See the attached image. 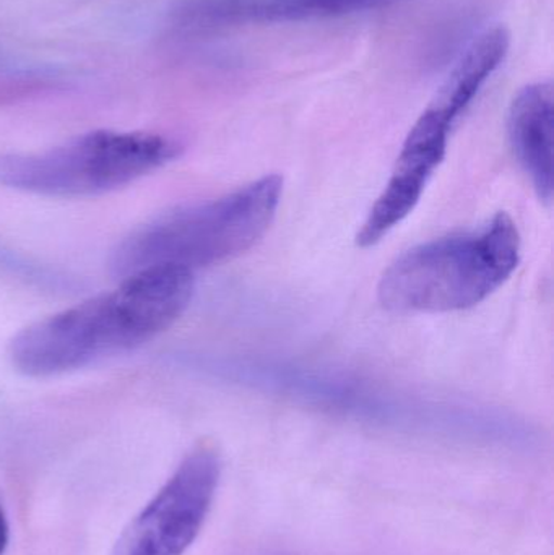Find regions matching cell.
<instances>
[{
	"label": "cell",
	"instance_id": "10",
	"mask_svg": "<svg viewBox=\"0 0 554 555\" xmlns=\"http://www.w3.org/2000/svg\"><path fill=\"white\" fill-rule=\"evenodd\" d=\"M9 520H7L5 511L0 502V555H3L9 544Z\"/></svg>",
	"mask_w": 554,
	"mask_h": 555
},
{
	"label": "cell",
	"instance_id": "1",
	"mask_svg": "<svg viewBox=\"0 0 554 555\" xmlns=\"http://www.w3.org/2000/svg\"><path fill=\"white\" fill-rule=\"evenodd\" d=\"M192 296L194 272L179 267L120 278L114 289L20 330L10 364L26 377L48 378L126 354L166 332Z\"/></svg>",
	"mask_w": 554,
	"mask_h": 555
},
{
	"label": "cell",
	"instance_id": "3",
	"mask_svg": "<svg viewBox=\"0 0 554 555\" xmlns=\"http://www.w3.org/2000/svg\"><path fill=\"white\" fill-rule=\"evenodd\" d=\"M513 218L497 217L475 233L442 237L403 254L381 278L377 296L400 313L455 312L484 302L519 266Z\"/></svg>",
	"mask_w": 554,
	"mask_h": 555
},
{
	"label": "cell",
	"instance_id": "6",
	"mask_svg": "<svg viewBox=\"0 0 554 555\" xmlns=\"http://www.w3.org/2000/svg\"><path fill=\"white\" fill-rule=\"evenodd\" d=\"M451 132L452 126L429 111L420 116L403 143L386 189L358 233V246L379 243L415 210L429 179L445 159Z\"/></svg>",
	"mask_w": 554,
	"mask_h": 555
},
{
	"label": "cell",
	"instance_id": "5",
	"mask_svg": "<svg viewBox=\"0 0 554 555\" xmlns=\"http://www.w3.org/2000/svg\"><path fill=\"white\" fill-rule=\"evenodd\" d=\"M221 459L210 446L192 450L155 498L133 518L113 555H184L210 515Z\"/></svg>",
	"mask_w": 554,
	"mask_h": 555
},
{
	"label": "cell",
	"instance_id": "8",
	"mask_svg": "<svg viewBox=\"0 0 554 555\" xmlns=\"http://www.w3.org/2000/svg\"><path fill=\"white\" fill-rule=\"evenodd\" d=\"M554 93L550 81L523 88L510 111L514 153L542 201L552 202Z\"/></svg>",
	"mask_w": 554,
	"mask_h": 555
},
{
	"label": "cell",
	"instance_id": "4",
	"mask_svg": "<svg viewBox=\"0 0 554 555\" xmlns=\"http://www.w3.org/2000/svg\"><path fill=\"white\" fill-rule=\"evenodd\" d=\"M181 150L159 133L94 130L44 152L0 153V188L44 197H94L158 171Z\"/></svg>",
	"mask_w": 554,
	"mask_h": 555
},
{
	"label": "cell",
	"instance_id": "2",
	"mask_svg": "<svg viewBox=\"0 0 554 555\" xmlns=\"http://www.w3.org/2000/svg\"><path fill=\"white\" fill-rule=\"evenodd\" d=\"M282 192L283 179L266 176L217 201L162 215L117 244L111 272L117 278L155 267L194 272L241 256L266 236Z\"/></svg>",
	"mask_w": 554,
	"mask_h": 555
},
{
	"label": "cell",
	"instance_id": "9",
	"mask_svg": "<svg viewBox=\"0 0 554 555\" xmlns=\"http://www.w3.org/2000/svg\"><path fill=\"white\" fill-rule=\"evenodd\" d=\"M0 273L16 278L23 283L39 287V289L54 291V293L75 291L78 287L75 276L68 275L62 270L52 269L31 257L23 256L2 244H0Z\"/></svg>",
	"mask_w": 554,
	"mask_h": 555
},
{
	"label": "cell",
	"instance_id": "7",
	"mask_svg": "<svg viewBox=\"0 0 554 555\" xmlns=\"http://www.w3.org/2000/svg\"><path fill=\"white\" fill-rule=\"evenodd\" d=\"M399 2L405 0H178L169 20L181 31L208 33L237 26L332 18Z\"/></svg>",
	"mask_w": 554,
	"mask_h": 555
}]
</instances>
